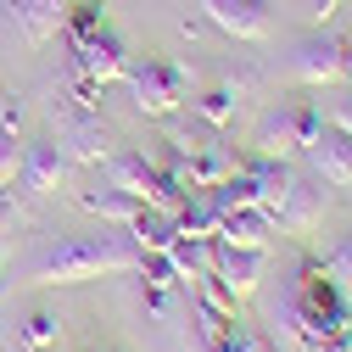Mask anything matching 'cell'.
<instances>
[{"label":"cell","mask_w":352,"mask_h":352,"mask_svg":"<svg viewBox=\"0 0 352 352\" xmlns=\"http://www.w3.org/2000/svg\"><path fill=\"white\" fill-rule=\"evenodd\" d=\"M135 263H140V252L123 235H73L34 269V285H78V280L123 274V269H135Z\"/></svg>","instance_id":"obj_1"},{"label":"cell","mask_w":352,"mask_h":352,"mask_svg":"<svg viewBox=\"0 0 352 352\" xmlns=\"http://www.w3.org/2000/svg\"><path fill=\"white\" fill-rule=\"evenodd\" d=\"M291 319L307 341H336L346 330V307H341V291L336 280L324 274V263H302V280H296V302H291Z\"/></svg>","instance_id":"obj_2"},{"label":"cell","mask_w":352,"mask_h":352,"mask_svg":"<svg viewBox=\"0 0 352 352\" xmlns=\"http://www.w3.org/2000/svg\"><path fill=\"white\" fill-rule=\"evenodd\" d=\"M129 96H135V107L146 118H168L173 107H179L190 96V73L179 62H168V56H146V62H129Z\"/></svg>","instance_id":"obj_3"},{"label":"cell","mask_w":352,"mask_h":352,"mask_svg":"<svg viewBox=\"0 0 352 352\" xmlns=\"http://www.w3.org/2000/svg\"><path fill=\"white\" fill-rule=\"evenodd\" d=\"M319 129H324V112L314 101H280L274 112H263V123H257V157L307 151Z\"/></svg>","instance_id":"obj_4"},{"label":"cell","mask_w":352,"mask_h":352,"mask_svg":"<svg viewBox=\"0 0 352 352\" xmlns=\"http://www.w3.org/2000/svg\"><path fill=\"white\" fill-rule=\"evenodd\" d=\"M123 73H129V45H123V34L112 23L101 34H90V39H73V78L107 90V84L123 78Z\"/></svg>","instance_id":"obj_5"},{"label":"cell","mask_w":352,"mask_h":352,"mask_svg":"<svg viewBox=\"0 0 352 352\" xmlns=\"http://www.w3.org/2000/svg\"><path fill=\"white\" fill-rule=\"evenodd\" d=\"M307 162H314V173H319L324 185L352 190V135H346V129L324 123L319 135H314V146H307Z\"/></svg>","instance_id":"obj_6"},{"label":"cell","mask_w":352,"mask_h":352,"mask_svg":"<svg viewBox=\"0 0 352 352\" xmlns=\"http://www.w3.org/2000/svg\"><path fill=\"white\" fill-rule=\"evenodd\" d=\"M62 168H67V157H62L56 140H28L23 146V168H17V190L23 196H51Z\"/></svg>","instance_id":"obj_7"},{"label":"cell","mask_w":352,"mask_h":352,"mask_svg":"<svg viewBox=\"0 0 352 352\" xmlns=\"http://www.w3.org/2000/svg\"><path fill=\"white\" fill-rule=\"evenodd\" d=\"M319 212H324V179H296V173H291L285 201L274 207V224L291 230V235H307L319 224Z\"/></svg>","instance_id":"obj_8"},{"label":"cell","mask_w":352,"mask_h":352,"mask_svg":"<svg viewBox=\"0 0 352 352\" xmlns=\"http://www.w3.org/2000/svg\"><path fill=\"white\" fill-rule=\"evenodd\" d=\"M280 224H274V212L269 207H235V212H224L218 218V246H246V252H269V235H274Z\"/></svg>","instance_id":"obj_9"},{"label":"cell","mask_w":352,"mask_h":352,"mask_svg":"<svg viewBox=\"0 0 352 352\" xmlns=\"http://www.w3.org/2000/svg\"><path fill=\"white\" fill-rule=\"evenodd\" d=\"M263 257L269 252H246V246H218L212 252V280L224 285L235 302L257 291V274H263Z\"/></svg>","instance_id":"obj_10"},{"label":"cell","mask_w":352,"mask_h":352,"mask_svg":"<svg viewBox=\"0 0 352 352\" xmlns=\"http://www.w3.org/2000/svg\"><path fill=\"white\" fill-rule=\"evenodd\" d=\"M296 73L302 84H336L346 78V62H341V34H314L296 45Z\"/></svg>","instance_id":"obj_11"},{"label":"cell","mask_w":352,"mask_h":352,"mask_svg":"<svg viewBox=\"0 0 352 352\" xmlns=\"http://www.w3.org/2000/svg\"><path fill=\"white\" fill-rule=\"evenodd\" d=\"M201 12L235 39H263L269 34V6L263 0H201Z\"/></svg>","instance_id":"obj_12"},{"label":"cell","mask_w":352,"mask_h":352,"mask_svg":"<svg viewBox=\"0 0 352 352\" xmlns=\"http://www.w3.org/2000/svg\"><path fill=\"white\" fill-rule=\"evenodd\" d=\"M67 6L73 0H12V23L28 45H45V39L67 23Z\"/></svg>","instance_id":"obj_13"},{"label":"cell","mask_w":352,"mask_h":352,"mask_svg":"<svg viewBox=\"0 0 352 352\" xmlns=\"http://www.w3.org/2000/svg\"><path fill=\"white\" fill-rule=\"evenodd\" d=\"M62 157H73V162H107L112 157V140H107V129H101V118L96 112H78L67 129H62Z\"/></svg>","instance_id":"obj_14"},{"label":"cell","mask_w":352,"mask_h":352,"mask_svg":"<svg viewBox=\"0 0 352 352\" xmlns=\"http://www.w3.org/2000/svg\"><path fill=\"white\" fill-rule=\"evenodd\" d=\"M78 207H84V212H96V218H107V224H123V230H129V224L140 218V207H146V201H140V196H129L123 185H112V179H107V185H96V190H84V196H78Z\"/></svg>","instance_id":"obj_15"},{"label":"cell","mask_w":352,"mask_h":352,"mask_svg":"<svg viewBox=\"0 0 352 352\" xmlns=\"http://www.w3.org/2000/svg\"><path fill=\"white\" fill-rule=\"evenodd\" d=\"M129 241H135V252H140V257H151V252H168L173 241H179V224H173V212L140 207V218L129 224Z\"/></svg>","instance_id":"obj_16"},{"label":"cell","mask_w":352,"mask_h":352,"mask_svg":"<svg viewBox=\"0 0 352 352\" xmlns=\"http://www.w3.org/2000/svg\"><path fill=\"white\" fill-rule=\"evenodd\" d=\"M17 168H23V146H17V107L0 118V190L17 185Z\"/></svg>","instance_id":"obj_17"},{"label":"cell","mask_w":352,"mask_h":352,"mask_svg":"<svg viewBox=\"0 0 352 352\" xmlns=\"http://www.w3.org/2000/svg\"><path fill=\"white\" fill-rule=\"evenodd\" d=\"M196 112H201L212 129H224V123H230V112H235V84H224V90H212V96H201V101H196Z\"/></svg>","instance_id":"obj_18"},{"label":"cell","mask_w":352,"mask_h":352,"mask_svg":"<svg viewBox=\"0 0 352 352\" xmlns=\"http://www.w3.org/2000/svg\"><path fill=\"white\" fill-rule=\"evenodd\" d=\"M56 336H62L56 314H28V324H23V341H28V346H51Z\"/></svg>","instance_id":"obj_19"},{"label":"cell","mask_w":352,"mask_h":352,"mask_svg":"<svg viewBox=\"0 0 352 352\" xmlns=\"http://www.w3.org/2000/svg\"><path fill=\"white\" fill-rule=\"evenodd\" d=\"M324 274H330L336 285H352V235H346V241H341V246L324 257Z\"/></svg>","instance_id":"obj_20"},{"label":"cell","mask_w":352,"mask_h":352,"mask_svg":"<svg viewBox=\"0 0 352 352\" xmlns=\"http://www.w3.org/2000/svg\"><path fill=\"white\" fill-rule=\"evenodd\" d=\"M17 212H23V207H17V196H12V190H0V235H12Z\"/></svg>","instance_id":"obj_21"},{"label":"cell","mask_w":352,"mask_h":352,"mask_svg":"<svg viewBox=\"0 0 352 352\" xmlns=\"http://www.w3.org/2000/svg\"><path fill=\"white\" fill-rule=\"evenodd\" d=\"M336 6H341V0H307V12H314V17H319V23H324V17H330V12H336Z\"/></svg>","instance_id":"obj_22"},{"label":"cell","mask_w":352,"mask_h":352,"mask_svg":"<svg viewBox=\"0 0 352 352\" xmlns=\"http://www.w3.org/2000/svg\"><path fill=\"white\" fill-rule=\"evenodd\" d=\"M0 269H6V235H0Z\"/></svg>","instance_id":"obj_23"},{"label":"cell","mask_w":352,"mask_h":352,"mask_svg":"<svg viewBox=\"0 0 352 352\" xmlns=\"http://www.w3.org/2000/svg\"><path fill=\"white\" fill-rule=\"evenodd\" d=\"M346 291H352V285H346Z\"/></svg>","instance_id":"obj_24"}]
</instances>
